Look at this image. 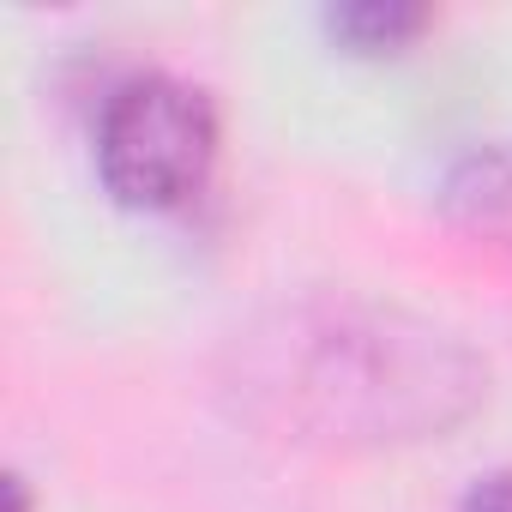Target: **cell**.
<instances>
[{
  "mask_svg": "<svg viewBox=\"0 0 512 512\" xmlns=\"http://www.w3.org/2000/svg\"><path fill=\"white\" fill-rule=\"evenodd\" d=\"M458 512H512V470H488L464 488Z\"/></svg>",
  "mask_w": 512,
  "mask_h": 512,
  "instance_id": "obj_3",
  "label": "cell"
},
{
  "mask_svg": "<svg viewBox=\"0 0 512 512\" xmlns=\"http://www.w3.org/2000/svg\"><path fill=\"white\" fill-rule=\"evenodd\" d=\"M211 97L175 73H133L109 91L97 121V175L133 211H169L211 175Z\"/></svg>",
  "mask_w": 512,
  "mask_h": 512,
  "instance_id": "obj_1",
  "label": "cell"
},
{
  "mask_svg": "<svg viewBox=\"0 0 512 512\" xmlns=\"http://www.w3.org/2000/svg\"><path fill=\"white\" fill-rule=\"evenodd\" d=\"M422 25H428V13L422 7H404V0H356V7H332L326 13V31L338 43H350L356 55H392Z\"/></svg>",
  "mask_w": 512,
  "mask_h": 512,
  "instance_id": "obj_2",
  "label": "cell"
}]
</instances>
